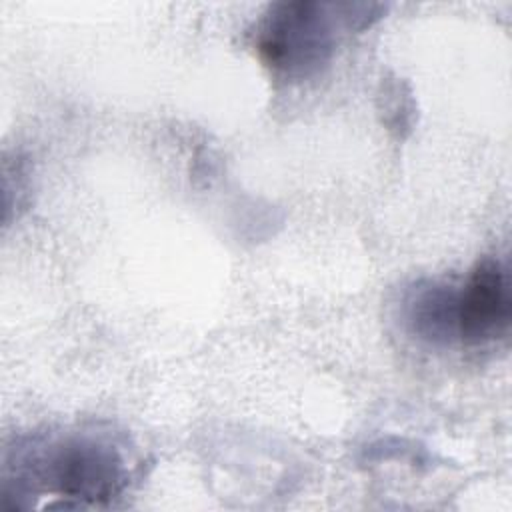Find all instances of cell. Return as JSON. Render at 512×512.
Wrapping results in <instances>:
<instances>
[{
	"label": "cell",
	"instance_id": "cell-1",
	"mask_svg": "<svg viewBox=\"0 0 512 512\" xmlns=\"http://www.w3.org/2000/svg\"><path fill=\"white\" fill-rule=\"evenodd\" d=\"M334 46L332 4L310 0L272 4L258 30L260 58L288 80L320 74L330 62Z\"/></svg>",
	"mask_w": 512,
	"mask_h": 512
},
{
	"label": "cell",
	"instance_id": "cell-2",
	"mask_svg": "<svg viewBox=\"0 0 512 512\" xmlns=\"http://www.w3.org/2000/svg\"><path fill=\"white\" fill-rule=\"evenodd\" d=\"M46 478L62 498L96 504L122 490L124 472L112 446L92 438H72L48 454Z\"/></svg>",
	"mask_w": 512,
	"mask_h": 512
},
{
	"label": "cell",
	"instance_id": "cell-3",
	"mask_svg": "<svg viewBox=\"0 0 512 512\" xmlns=\"http://www.w3.org/2000/svg\"><path fill=\"white\" fill-rule=\"evenodd\" d=\"M512 296L506 268L486 258L474 266L458 292V340L464 344H488L510 328Z\"/></svg>",
	"mask_w": 512,
	"mask_h": 512
},
{
	"label": "cell",
	"instance_id": "cell-4",
	"mask_svg": "<svg viewBox=\"0 0 512 512\" xmlns=\"http://www.w3.org/2000/svg\"><path fill=\"white\" fill-rule=\"evenodd\" d=\"M408 330L428 344H450L458 338V292L438 282L412 286L402 302Z\"/></svg>",
	"mask_w": 512,
	"mask_h": 512
}]
</instances>
